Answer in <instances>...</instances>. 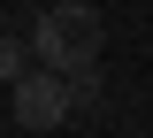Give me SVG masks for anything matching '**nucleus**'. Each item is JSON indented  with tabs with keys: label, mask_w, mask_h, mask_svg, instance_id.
<instances>
[{
	"label": "nucleus",
	"mask_w": 153,
	"mask_h": 138,
	"mask_svg": "<svg viewBox=\"0 0 153 138\" xmlns=\"http://www.w3.org/2000/svg\"><path fill=\"white\" fill-rule=\"evenodd\" d=\"M31 46H38V69L84 84V77L100 69V54H107V23H100L92 0H54V8H38Z\"/></svg>",
	"instance_id": "f257e3e1"
},
{
	"label": "nucleus",
	"mask_w": 153,
	"mask_h": 138,
	"mask_svg": "<svg viewBox=\"0 0 153 138\" xmlns=\"http://www.w3.org/2000/svg\"><path fill=\"white\" fill-rule=\"evenodd\" d=\"M8 115H16V131H61V123L76 115V84L54 77V69H38L31 84L8 92Z\"/></svg>",
	"instance_id": "f03ea898"
}]
</instances>
